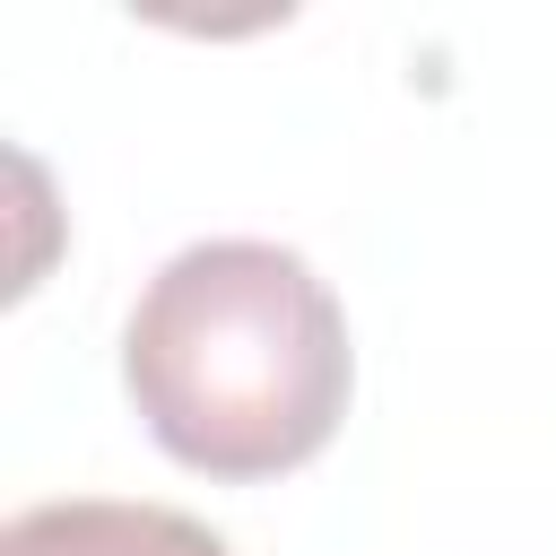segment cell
<instances>
[{
  "label": "cell",
  "instance_id": "1",
  "mask_svg": "<svg viewBox=\"0 0 556 556\" xmlns=\"http://www.w3.org/2000/svg\"><path fill=\"white\" fill-rule=\"evenodd\" d=\"M122 382L148 434L200 478L304 469L356 382L330 278L261 235L182 243L122 321Z\"/></svg>",
  "mask_w": 556,
  "mask_h": 556
},
{
  "label": "cell",
  "instance_id": "2",
  "mask_svg": "<svg viewBox=\"0 0 556 556\" xmlns=\"http://www.w3.org/2000/svg\"><path fill=\"white\" fill-rule=\"evenodd\" d=\"M0 556H226V539L174 504L61 495V504H26L0 530Z\"/></svg>",
  "mask_w": 556,
  "mask_h": 556
}]
</instances>
